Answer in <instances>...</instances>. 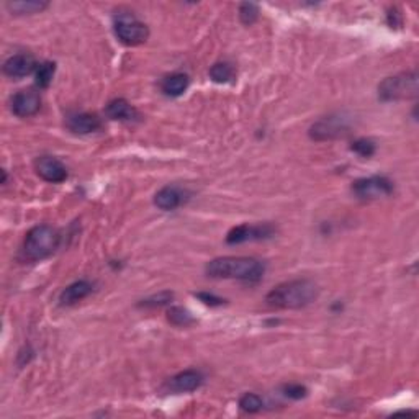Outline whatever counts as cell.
<instances>
[{"label": "cell", "instance_id": "obj_9", "mask_svg": "<svg viewBox=\"0 0 419 419\" xmlns=\"http://www.w3.org/2000/svg\"><path fill=\"white\" fill-rule=\"evenodd\" d=\"M35 169L41 179L51 182V184H61L67 179L66 166L53 156H41L36 159Z\"/></svg>", "mask_w": 419, "mask_h": 419}, {"label": "cell", "instance_id": "obj_13", "mask_svg": "<svg viewBox=\"0 0 419 419\" xmlns=\"http://www.w3.org/2000/svg\"><path fill=\"white\" fill-rule=\"evenodd\" d=\"M185 202V192L176 185L162 187L161 190L154 197V205L164 212H171V210L179 208Z\"/></svg>", "mask_w": 419, "mask_h": 419}, {"label": "cell", "instance_id": "obj_24", "mask_svg": "<svg viewBox=\"0 0 419 419\" xmlns=\"http://www.w3.org/2000/svg\"><path fill=\"white\" fill-rule=\"evenodd\" d=\"M350 149L362 157H370L375 154V144H373V141L366 139V138L354 141L352 146H350Z\"/></svg>", "mask_w": 419, "mask_h": 419}, {"label": "cell", "instance_id": "obj_22", "mask_svg": "<svg viewBox=\"0 0 419 419\" xmlns=\"http://www.w3.org/2000/svg\"><path fill=\"white\" fill-rule=\"evenodd\" d=\"M264 407L262 398L256 393H246L241 396L239 400V408L243 409L246 413H259Z\"/></svg>", "mask_w": 419, "mask_h": 419}, {"label": "cell", "instance_id": "obj_8", "mask_svg": "<svg viewBox=\"0 0 419 419\" xmlns=\"http://www.w3.org/2000/svg\"><path fill=\"white\" fill-rule=\"evenodd\" d=\"M344 133H348V123H345L344 118L339 117L323 118V120L314 123L311 130H309L311 138L316 141L338 138V136H343Z\"/></svg>", "mask_w": 419, "mask_h": 419}, {"label": "cell", "instance_id": "obj_11", "mask_svg": "<svg viewBox=\"0 0 419 419\" xmlns=\"http://www.w3.org/2000/svg\"><path fill=\"white\" fill-rule=\"evenodd\" d=\"M36 61L31 54H15V56L8 58L3 62V72L6 76L12 77V79H22V77L30 76L31 72L36 71Z\"/></svg>", "mask_w": 419, "mask_h": 419}, {"label": "cell", "instance_id": "obj_20", "mask_svg": "<svg viewBox=\"0 0 419 419\" xmlns=\"http://www.w3.org/2000/svg\"><path fill=\"white\" fill-rule=\"evenodd\" d=\"M167 320H169L174 326H179V327H187L195 323L194 316L190 314L189 309L182 307H172L169 311H167Z\"/></svg>", "mask_w": 419, "mask_h": 419}, {"label": "cell", "instance_id": "obj_27", "mask_svg": "<svg viewBox=\"0 0 419 419\" xmlns=\"http://www.w3.org/2000/svg\"><path fill=\"white\" fill-rule=\"evenodd\" d=\"M197 297L200 300H202L203 303L212 305V307H215V305H221L223 303L221 298H218V297H215V295H210V293H198Z\"/></svg>", "mask_w": 419, "mask_h": 419}, {"label": "cell", "instance_id": "obj_16", "mask_svg": "<svg viewBox=\"0 0 419 419\" xmlns=\"http://www.w3.org/2000/svg\"><path fill=\"white\" fill-rule=\"evenodd\" d=\"M105 113H107L108 118L118 121H130L138 118V112H136L133 105L125 99L112 100V102L107 105V108H105Z\"/></svg>", "mask_w": 419, "mask_h": 419}, {"label": "cell", "instance_id": "obj_1", "mask_svg": "<svg viewBox=\"0 0 419 419\" xmlns=\"http://www.w3.org/2000/svg\"><path fill=\"white\" fill-rule=\"evenodd\" d=\"M320 289L313 280L297 279L284 282L267 293L266 302L268 307L279 309H300L308 307L318 298Z\"/></svg>", "mask_w": 419, "mask_h": 419}, {"label": "cell", "instance_id": "obj_25", "mask_svg": "<svg viewBox=\"0 0 419 419\" xmlns=\"http://www.w3.org/2000/svg\"><path fill=\"white\" fill-rule=\"evenodd\" d=\"M174 295L171 293V291H162V293L154 295L151 298H146L143 302L139 303V307L144 308H156V307H162V305H167L172 300Z\"/></svg>", "mask_w": 419, "mask_h": 419}, {"label": "cell", "instance_id": "obj_5", "mask_svg": "<svg viewBox=\"0 0 419 419\" xmlns=\"http://www.w3.org/2000/svg\"><path fill=\"white\" fill-rule=\"evenodd\" d=\"M113 30L117 38L126 46L143 44L149 36V30L143 22L138 20L133 13H118L113 18Z\"/></svg>", "mask_w": 419, "mask_h": 419}, {"label": "cell", "instance_id": "obj_14", "mask_svg": "<svg viewBox=\"0 0 419 419\" xmlns=\"http://www.w3.org/2000/svg\"><path fill=\"white\" fill-rule=\"evenodd\" d=\"M67 128L76 135H90L102 128V121L94 113H77L67 118Z\"/></svg>", "mask_w": 419, "mask_h": 419}, {"label": "cell", "instance_id": "obj_4", "mask_svg": "<svg viewBox=\"0 0 419 419\" xmlns=\"http://www.w3.org/2000/svg\"><path fill=\"white\" fill-rule=\"evenodd\" d=\"M379 95L385 102L413 99L418 95V74L416 72H403V74L386 77L379 85Z\"/></svg>", "mask_w": 419, "mask_h": 419}, {"label": "cell", "instance_id": "obj_23", "mask_svg": "<svg viewBox=\"0 0 419 419\" xmlns=\"http://www.w3.org/2000/svg\"><path fill=\"white\" fill-rule=\"evenodd\" d=\"M239 18L244 25H253L259 18V7L253 2H244L239 6Z\"/></svg>", "mask_w": 419, "mask_h": 419}, {"label": "cell", "instance_id": "obj_26", "mask_svg": "<svg viewBox=\"0 0 419 419\" xmlns=\"http://www.w3.org/2000/svg\"><path fill=\"white\" fill-rule=\"evenodd\" d=\"M284 393H285V396H289V398H291V400H302L307 396L308 391L303 385L290 384V385L284 386Z\"/></svg>", "mask_w": 419, "mask_h": 419}, {"label": "cell", "instance_id": "obj_19", "mask_svg": "<svg viewBox=\"0 0 419 419\" xmlns=\"http://www.w3.org/2000/svg\"><path fill=\"white\" fill-rule=\"evenodd\" d=\"M234 67L230 62H216V65L210 67V77L216 84H228V82L234 79Z\"/></svg>", "mask_w": 419, "mask_h": 419}, {"label": "cell", "instance_id": "obj_17", "mask_svg": "<svg viewBox=\"0 0 419 419\" xmlns=\"http://www.w3.org/2000/svg\"><path fill=\"white\" fill-rule=\"evenodd\" d=\"M189 76L182 74V72H176V74L167 76L166 79L162 80V92L166 94L167 97H180L187 90V87H189Z\"/></svg>", "mask_w": 419, "mask_h": 419}, {"label": "cell", "instance_id": "obj_7", "mask_svg": "<svg viewBox=\"0 0 419 419\" xmlns=\"http://www.w3.org/2000/svg\"><path fill=\"white\" fill-rule=\"evenodd\" d=\"M274 226L267 225H239L233 228L226 236V243L228 244H241L246 243V241H259V239H266L271 238L274 234Z\"/></svg>", "mask_w": 419, "mask_h": 419}, {"label": "cell", "instance_id": "obj_21", "mask_svg": "<svg viewBox=\"0 0 419 419\" xmlns=\"http://www.w3.org/2000/svg\"><path fill=\"white\" fill-rule=\"evenodd\" d=\"M54 72H56V65L54 62H43L36 67V85L40 89H46L51 84Z\"/></svg>", "mask_w": 419, "mask_h": 419}, {"label": "cell", "instance_id": "obj_15", "mask_svg": "<svg viewBox=\"0 0 419 419\" xmlns=\"http://www.w3.org/2000/svg\"><path fill=\"white\" fill-rule=\"evenodd\" d=\"M94 285L90 284L87 280H77L74 284L67 285L65 290L61 291V295H59V303L62 305V307H71V305L79 303L80 300L87 298L90 293H92Z\"/></svg>", "mask_w": 419, "mask_h": 419}, {"label": "cell", "instance_id": "obj_2", "mask_svg": "<svg viewBox=\"0 0 419 419\" xmlns=\"http://www.w3.org/2000/svg\"><path fill=\"white\" fill-rule=\"evenodd\" d=\"M264 264L253 257H218L207 264V275L212 279L259 282L264 277Z\"/></svg>", "mask_w": 419, "mask_h": 419}, {"label": "cell", "instance_id": "obj_3", "mask_svg": "<svg viewBox=\"0 0 419 419\" xmlns=\"http://www.w3.org/2000/svg\"><path fill=\"white\" fill-rule=\"evenodd\" d=\"M59 241L58 230H54L49 225H40L35 226L33 230L28 231L24 243V254L30 261H43L49 256H53L56 253Z\"/></svg>", "mask_w": 419, "mask_h": 419}, {"label": "cell", "instance_id": "obj_12", "mask_svg": "<svg viewBox=\"0 0 419 419\" xmlns=\"http://www.w3.org/2000/svg\"><path fill=\"white\" fill-rule=\"evenodd\" d=\"M203 384V375L198 370H184L167 382V388L174 393H190L200 388Z\"/></svg>", "mask_w": 419, "mask_h": 419}, {"label": "cell", "instance_id": "obj_10", "mask_svg": "<svg viewBox=\"0 0 419 419\" xmlns=\"http://www.w3.org/2000/svg\"><path fill=\"white\" fill-rule=\"evenodd\" d=\"M41 99L35 90H20L12 99V112L20 118L33 117L40 112Z\"/></svg>", "mask_w": 419, "mask_h": 419}, {"label": "cell", "instance_id": "obj_18", "mask_svg": "<svg viewBox=\"0 0 419 419\" xmlns=\"http://www.w3.org/2000/svg\"><path fill=\"white\" fill-rule=\"evenodd\" d=\"M48 7L46 2H38V0H17V2H7V8L15 15H31L38 13Z\"/></svg>", "mask_w": 419, "mask_h": 419}, {"label": "cell", "instance_id": "obj_6", "mask_svg": "<svg viewBox=\"0 0 419 419\" xmlns=\"http://www.w3.org/2000/svg\"><path fill=\"white\" fill-rule=\"evenodd\" d=\"M352 192L362 200H377L393 194V184L386 177H366L354 182Z\"/></svg>", "mask_w": 419, "mask_h": 419}]
</instances>
